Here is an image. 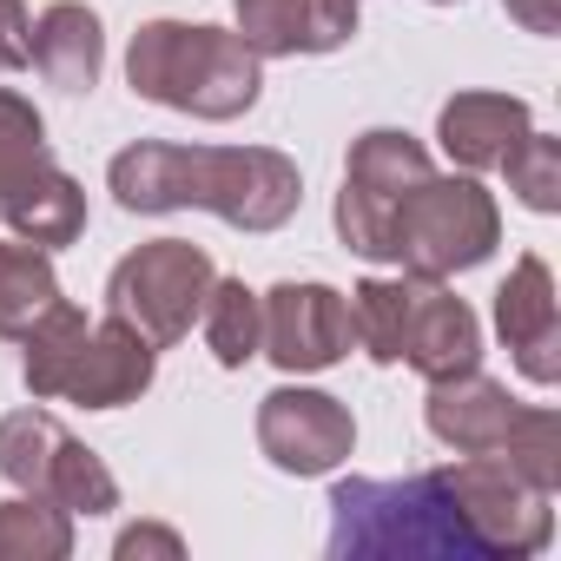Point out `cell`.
<instances>
[{"label":"cell","mask_w":561,"mask_h":561,"mask_svg":"<svg viewBox=\"0 0 561 561\" xmlns=\"http://www.w3.org/2000/svg\"><path fill=\"white\" fill-rule=\"evenodd\" d=\"M257 305H264L257 357H271L285 377H318L351 357V305L324 277H285V285L257 291Z\"/></svg>","instance_id":"cell-10"},{"label":"cell","mask_w":561,"mask_h":561,"mask_svg":"<svg viewBox=\"0 0 561 561\" xmlns=\"http://www.w3.org/2000/svg\"><path fill=\"white\" fill-rule=\"evenodd\" d=\"M198 331H205V351L218 357V370H244L264 344V305L244 277H211L205 291V311H198Z\"/></svg>","instance_id":"cell-20"},{"label":"cell","mask_w":561,"mask_h":561,"mask_svg":"<svg viewBox=\"0 0 561 561\" xmlns=\"http://www.w3.org/2000/svg\"><path fill=\"white\" fill-rule=\"evenodd\" d=\"M126 87L152 106L192 119H244L264 93V60L238 41V27L211 21H146L126 47Z\"/></svg>","instance_id":"cell-2"},{"label":"cell","mask_w":561,"mask_h":561,"mask_svg":"<svg viewBox=\"0 0 561 561\" xmlns=\"http://www.w3.org/2000/svg\"><path fill=\"white\" fill-rule=\"evenodd\" d=\"M60 305V271H54V251L27 244V238H0V337L21 344L47 311Z\"/></svg>","instance_id":"cell-19"},{"label":"cell","mask_w":561,"mask_h":561,"mask_svg":"<svg viewBox=\"0 0 561 561\" xmlns=\"http://www.w3.org/2000/svg\"><path fill=\"white\" fill-rule=\"evenodd\" d=\"M34 67V14L27 0H0V73Z\"/></svg>","instance_id":"cell-27"},{"label":"cell","mask_w":561,"mask_h":561,"mask_svg":"<svg viewBox=\"0 0 561 561\" xmlns=\"http://www.w3.org/2000/svg\"><path fill=\"white\" fill-rule=\"evenodd\" d=\"M73 554V515L47 495H8L0 502V561H67Z\"/></svg>","instance_id":"cell-23"},{"label":"cell","mask_w":561,"mask_h":561,"mask_svg":"<svg viewBox=\"0 0 561 561\" xmlns=\"http://www.w3.org/2000/svg\"><path fill=\"white\" fill-rule=\"evenodd\" d=\"M430 8H462V0H430Z\"/></svg>","instance_id":"cell-30"},{"label":"cell","mask_w":561,"mask_h":561,"mask_svg":"<svg viewBox=\"0 0 561 561\" xmlns=\"http://www.w3.org/2000/svg\"><path fill=\"white\" fill-rule=\"evenodd\" d=\"M159 377V344H146L126 318H100L80 344V357L67 364V383H60V403H80V410H126L152 390Z\"/></svg>","instance_id":"cell-12"},{"label":"cell","mask_w":561,"mask_h":561,"mask_svg":"<svg viewBox=\"0 0 561 561\" xmlns=\"http://www.w3.org/2000/svg\"><path fill=\"white\" fill-rule=\"evenodd\" d=\"M54 152H47V119H41V106L27 100V93H14V87H0V198H8L34 165H47Z\"/></svg>","instance_id":"cell-25"},{"label":"cell","mask_w":561,"mask_h":561,"mask_svg":"<svg viewBox=\"0 0 561 561\" xmlns=\"http://www.w3.org/2000/svg\"><path fill=\"white\" fill-rule=\"evenodd\" d=\"M495 244H502V205L476 172H430L390 225V264L410 277H443V285L489 264Z\"/></svg>","instance_id":"cell-4"},{"label":"cell","mask_w":561,"mask_h":561,"mask_svg":"<svg viewBox=\"0 0 561 561\" xmlns=\"http://www.w3.org/2000/svg\"><path fill=\"white\" fill-rule=\"evenodd\" d=\"M403 364L436 383L456 370L482 364V318L443 285V277H416L410 285V318H403Z\"/></svg>","instance_id":"cell-14"},{"label":"cell","mask_w":561,"mask_h":561,"mask_svg":"<svg viewBox=\"0 0 561 561\" xmlns=\"http://www.w3.org/2000/svg\"><path fill=\"white\" fill-rule=\"evenodd\" d=\"M430 146L403 126H370L351 139L344 159V192H337V238L344 251H357L364 264H390V225L403 211V198L430 179Z\"/></svg>","instance_id":"cell-6"},{"label":"cell","mask_w":561,"mask_h":561,"mask_svg":"<svg viewBox=\"0 0 561 561\" xmlns=\"http://www.w3.org/2000/svg\"><path fill=\"white\" fill-rule=\"evenodd\" d=\"M515 416H522V403H515L508 383L489 377L482 364H476V370H456V377H436L430 397H423L430 436H436L443 449H456V456H489V449H502V436H508Z\"/></svg>","instance_id":"cell-15"},{"label":"cell","mask_w":561,"mask_h":561,"mask_svg":"<svg viewBox=\"0 0 561 561\" xmlns=\"http://www.w3.org/2000/svg\"><path fill=\"white\" fill-rule=\"evenodd\" d=\"M502 8H508V21L522 27V34H561V0H502Z\"/></svg>","instance_id":"cell-29"},{"label":"cell","mask_w":561,"mask_h":561,"mask_svg":"<svg viewBox=\"0 0 561 561\" xmlns=\"http://www.w3.org/2000/svg\"><path fill=\"white\" fill-rule=\"evenodd\" d=\"M211 251L192 244V238H152L139 251H126L106 277V311L126 318L146 344H179L192 337L198 311H205V291H211Z\"/></svg>","instance_id":"cell-7"},{"label":"cell","mask_w":561,"mask_h":561,"mask_svg":"<svg viewBox=\"0 0 561 561\" xmlns=\"http://www.w3.org/2000/svg\"><path fill=\"white\" fill-rule=\"evenodd\" d=\"M495 337L508 344L515 370L528 383H561V298H554V271L548 257L522 251L495 291Z\"/></svg>","instance_id":"cell-11"},{"label":"cell","mask_w":561,"mask_h":561,"mask_svg":"<svg viewBox=\"0 0 561 561\" xmlns=\"http://www.w3.org/2000/svg\"><path fill=\"white\" fill-rule=\"evenodd\" d=\"M449 502L462 515V535L476 561H528L554 541V495H541L528 476H515L495 449L489 456H456L443 469Z\"/></svg>","instance_id":"cell-8"},{"label":"cell","mask_w":561,"mask_h":561,"mask_svg":"<svg viewBox=\"0 0 561 561\" xmlns=\"http://www.w3.org/2000/svg\"><path fill=\"white\" fill-rule=\"evenodd\" d=\"M106 192L119 211L165 218V211H211L231 231H277L305 205V172L277 146H179V139H133L106 165Z\"/></svg>","instance_id":"cell-1"},{"label":"cell","mask_w":561,"mask_h":561,"mask_svg":"<svg viewBox=\"0 0 561 561\" xmlns=\"http://www.w3.org/2000/svg\"><path fill=\"white\" fill-rule=\"evenodd\" d=\"M113 554H119V561H146V554L179 561V554H185V535H179V528H165V522H133V528H119Z\"/></svg>","instance_id":"cell-28"},{"label":"cell","mask_w":561,"mask_h":561,"mask_svg":"<svg viewBox=\"0 0 561 561\" xmlns=\"http://www.w3.org/2000/svg\"><path fill=\"white\" fill-rule=\"evenodd\" d=\"M34 67L47 87L60 93H93L100 73H106V27L100 14L87 8V0H54V8H41L34 21Z\"/></svg>","instance_id":"cell-17"},{"label":"cell","mask_w":561,"mask_h":561,"mask_svg":"<svg viewBox=\"0 0 561 561\" xmlns=\"http://www.w3.org/2000/svg\"><path fill=\"white\" fill-rule=\"evenodd\" d=\"M87 311L80 305H54L27 337H21V383H27V397L34 403H60V383H67V364L80 357V344H87Z\"/></svg>","instance_id":"cell-21"},{"label":"cell","mask_w":561,"mask_h":561,"mask_svg":"<svg viewBox=\"0 0 561 561\" xmlns=\"http://www.w3.org/2000/svg\"><path fill=\"white\" fill-rule=\"evenodd\" d=\"M0 476L27 495L60 502L67 515H113L119 508V476L87 449L54 410H8L0 416Z\"/></svg>","instance_id":"cell-5"},{"label":"cell","mask_w":561,"mask_h":561,"mask_svg":"<svg viewBox=\"0 0 561 561\" xmlns=\"http://www.w3.org/2000/svg\"><path fill=\"white\" fill-rule=\"evenodd\" d=\"M410 285L416 277H364V285L344 298L351 305V344L370 364H403V318H410Z\"/></svg>","instance_id":"cell-22"},{"label":"cell","mask_w":561,"mask_h":561,"mask_svg":"<svg viewBox=\"0 0 561 561\" xmlns=\"http://www.w3.org/2000/svg\"><path fill=\"white\" fill-rule=\"evenodd\" d=\"M238 41L257 60H298V54H337L357 41V0H231Z\"/></svg>","instance_id":"cell-13"},{"label":"cell","mask_w":561,"mask_h":561,"mask_svg":"<svg viewBox=\"0 0 561 561\" xmlns=\"http://www.w3.org/2000/svg\"><path fill=\"white\" fill-rule=\"evenodd\" d=\"M515 476H528L541 495H554L561 489V416L548 410V403H522V416L508 423V436H502V449H495Z\"/></svg>","instance_id":"cell-24"},{"label":"cell","mask_w":561,"mask_h":561,"mask_svg":"<svg viewBox=\"0 0 561 561\" xmlns=\"http://www.w3.org/2000/svg\"><path fill=\"white\" fill-rule=\"evenodd\" d=\"M337 561H476L443 469L403 482L344 476L331 482V541Z\"/></svg>","instance_id":"cell-3"},{"label":"cell","mask_w":561,"mask_h":561,"mask_svg":"<svg viewBox=\"0 0 561 561\" xmlns=\"http://www.w3.org/2000/svg\"><path fill=\"white\" fill-rule=\"evenodd\" d=\"M528 126H535V113H528L522 93H456L436 113V146L449 152L456 172H476L482 179V172H495L522 146Z\"/></svg>","instance_id":"cell-16"},{"label":"cell","mask_w":561,"mask_h":561,"mask_svg":"<svg viewBox=\"0 0 561 561\" xmlns=\"http://www.w3.org/2000/svg\"><path fill=\"white\" fill-rule=\"evenodd\" d=\"M257 449L277 476H337L357 449V416L331 390L277 383L257 403Z\"/></svg>","instance_id":"cell-9"},{"label":"cell","mask_w":561,"mask_h":561,"mask_svg":"<svg viewBox=\"0 0 561 561\" xmlns=\"http://www.w3.org/2000/svg\"><path fill=\"white\" fill-rule=\"evenodd\" d=\"M495 172H508V192H515L528 211H541V218L561 211V139H548V133L528 126L522 146H515Z\"/></svg>","instance_id":"cell-26"},{"label":"cell","mask_w":561,"mask_h":561,"mask_svg":"<svg viewBox=\"0 0 561 561\" xmlns=\"http://www.w3.org/2000/svg\"><path fill=\"white\" fill-rule=\"evenodd\" d=\"M0 225H8L14 238H27V244H41V251H67L87 231V192H80L73 172H60L47 159L0 198Z\"/></svg>","instance_id":"cell-18"}]
</instances>
